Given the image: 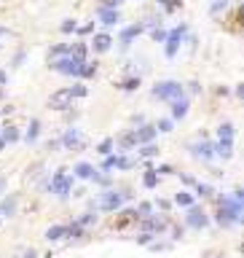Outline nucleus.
<instances>
[{
	"label": "nucleus",
	"instance_id": "1",
	"mask_svg": "<svg viewBox=\"0 0 244 258\" xmlns=\"http://www.w3.org/2000/svg\"><path fill=\"white\" fill-rule=\"evenodd\" d=\"M51 68H54L57 73H62V76H81V68H83V62L81 59H75L72 54H67V57H57L54 62H51Z\"/></svg>",
	"mask_w": 244,
	"mask_h": 258
},
{
	"label": "nucleus",
	"instance_id": "2",
	"mask_svg": "<svg viewBox=\"0 0 244 258\" xmlns=\"http://www.w3.org/2000/svg\"><path fill=\"white\" fill-rule=\"evenodd\" d=\"M153 97H156V100L172 102V100H177V97H183V86L177 81H158L153 86Z\"/></svg>",
	"mask_w": 244,
	"mask_h": 258
},
{
	"label": "nucleus",
	"instance_id": "3",
	"mask_svg": "<svg viewBox=\"0 0 244 258\" xmlns=\"http://www.w3.org/2000/svg\"><path fill=\"white\" fill-rule=\"evenodd\" d=\"M185 32H188V24H180V27H175L172 32H167V41H164V43H167V49H164V51H167L169 59L177 54V49H180V43H183V38H185Z\"/></svg>",
	"mask_w": 244,
	"mask_h": 258
},
{
	"label": "nucleus",
	"instance_id": "4",
	"mask_svg": "<svg viewBox=\"0 0 244 258\" xmlns=\"http://www.w3.org/2000/svg\"><path fill=\"white\" fill-rule=\"evenodd\" d=\"M70 191H72V180L64 172H57L54 177H51V194H57L59 199H64V196H70Z\"/></svg>",
	"mask_w": 244,
	"mask_h": 258
},
{
	"label": "nucleus",
	"instance_id": "5",
	"mask_svg": "<svg viewBox=\"0 0 244 258\" xmlns=\"http://www.w3.org/2000/svg\"><path fill=\"white\" fill-rule=\"evenodd\" d=\"M70 102H72V89H59L49 97V108H54V110L70 108Z\"/></svg>",
	"mask_w": 244,
	"mask_h": 258
},
{
	"label": "nucleus",
	"instance_id": "6",
	"mask_svg": "<svg viewBox=\"0 0 244 258\" xmlns=\"http://www.w3.org/2000/svg\"><path fill=\"white\" fill-rule=\"evenodd\" d=\"M62 145L67 151H81L83 145H86V140H83V135H81V129H67L62 135Z\"/></svg>",
	"mask_w": 244,
	"mask_h": 258
},
{
	"label": "nucleus",
	"instance_id": "7",
	"mask_svg": "<svg viewBox=\"0 0 244 258\" xmlns=\"http://www.w3.org/2000/svg\"><path fill=\"white\" fill-rule=\"evenodd\" d=\"M123 199H126V194H123V191H108V194H102L100 207L102 210H118Z\"/></svg>",
	"mask_w": 244,
	"mask_h": 258
},
{
	"label": "nucleus",
	"instance_id": "8",
	"mask_svg": "<svg viewBox=\"0 0 244 258\" xmlns=\"http://www.w3.org/2000/svg\"><path fill=\"white\" fill-rule=\"evenodd\" d=\"M190 154H193L196 159H201V162H209V159L215 156V145H212V143H207V140L193 143V145H190Z\"/></svg>",
	"mask_w": 244,
	"mask_h": 258
},
{
	"label": "nucleus",
	"instance_id": "9",
	"mask_svg": "<svg viewBox=\"0 0 244 258\" xmlns=\"http://www.w3.org/2000/svg\"><path fill=\"white\" fill-rule=\"evenodd\" d=\"M207 223H209V218H207V213H204V210H199V207H190V210H188V226L204 229Z\"/></svg>",
	"mask_w": 244,
	"mask_h": 258
},
{
	"label": "nucleus",
	"instance_id": "10",
	"mask_svg": "<svg viewBox=\"0 0 244 258\" xmlns=\"http://www.w3.org/2000/svg\"><path fill=\"white\" fill-rule=\"evenodd\" d=\"M97 19L102 24H108V27H113V24L121 22V14H118V8H100L97 11Z\"/></svg>",
	"mask_w": 244,
	"mask_h": 258
},
{
	"label": "nucleus",
	"instance_id": "11",
	"mask_svg": "<svg viewBox=\"0 0 244 258\" xmlns=\"http://www.w3.org/2000/svg\"><path fill=\"white\" fill-rule=\"evenodd\" d=\"M142 30H145V24H131V27L123 30V32H121V41H118V43H121V49H129V46H131V38H137Z\"/></svg>",
	"mask_w": 244,
	"mask_h": 258
},
{
	"label": "nucleus",
	"instance_id": "12",
	"mask_svg": "<svg viewBox=\"0 0 244 258\" xmlns=\"http://www.w3.org/2000/svg\"><path fill=\"white\" fill-rule=\"evenodd\" d=\"M188 108H190L188 97H177V100H172V116L175 118H185L188 116Z\"/></svg>",
	"mask_w": 244,
	"mask_h": 258
},
{
	"label": "nucleus",
	"instance_id": "13",
	"mask_svg": "<svg viewBox=\"0 0 244 258\" xmlns=\"http://www.w3.org/2000/svg\"><path fill=\"white\" fill-rule=\"evenodd\" d=\"M91 46H94V51H110V46H113V38L108 35V32H100V35H94V41H91Z\"/></svg>",
	"mask_w": 244,
	"mask_h": 258
},
{
	"label": "nucleus",
	"instance_id": "14",
	"mask_svg": "<svg viewBox=\"0 0 244 258\" xmlns=\"http://www.w3.org/2000/svg\"><path fill=\"white\" fill-rule=\"evenodd\" d=\"M231 154H234V140H228V137H220V143L215 145V156L231 159Z\"/></svg>",
	"mask_w": 244,
	"mask_h": 258
},
{
	"label": "nucleus",
	"instance_id": "15",
	"mask_svg": "<svg viewBox=\"0 0 244 258\" xmlns=\"http://www.w3.org/2000/svg\"><path fill=\"white\" fill-rule=\"evenodd\" d=\"M153 137H156V127H140V129H134V143H145V145H148Z\"/></svg>",
	"mask_w": 244,
	"mask_h": 258
},
{
	"label": "nucleus",
	"instance_id": "16",
	"mask_svg": "<svg viewBox=\"0 0 244 258\" xmlns=\"http://www.w3.org/2000/svg\"><path fill=\"white\" fill-rule=\"evenodd\" d=\"M129 170L131 167V162L129 159H123V156H108V162H105V170Z\"/></svg>",
	"mask_w": 244,
	"mask_h": 258
},
{
	"label": "nucleus",
	"instance_id": "17",
	"mask_svg": "<svg viewBox=\"0 0 244 258\" xmlns=\"http://www.w3.org/2000/svg\"><path fill=\"white\" fill-rule=\"evenodd\" d=\"M67 237V226H51L46 231V240L49 242H57V240H64Z\"/></svg>",
	"mask_w": 244,
	"mask_h": 258
},
{
	"label": "nucleus",
	"instance_id": "18",
	"mask_svg": "<svg viewBox=\"0 0 244 258\" xmlns=\"http://www.w3.org/2000/svg\"><path fill=\"white\" fill-rule=\"evenodd\" d=\"M75 177H83V180H89L91 175H94V167H91V164H86V162H81V164H75Z\"/></svg>",
	"mask_w": 244,
	"mask_h": 258
},
{
	"label": "nucleus",
	"instance_id": "19",
	"mask_svg": "<svg viewBox=\"0 0 244 258\" xmlns=\"http://www.w3.org/2000/svg\"><path fill=\"white\" fill-rule=\"evenodd\" d=\"M38 132H41V121H38V118H32L27 135H24V140H27V143H35V140H38Z\"/></svg>",
	"mask_w": 244,
	"mask_h": 258
},
{
	"label": "nucleus",
	"instance_id": "20",
	"mask_svg": "<svg viewBox=\"0 0 244 258\" xmlns=\"http://www.w3.org/2000/svg\"><path fill=\"white\" fill-rule=\"evenodd\" d=\"M0 213H3L5 218H11V215L16 213V199H14V196H11V199H5L3 204H0Z\"/></svg>",
	"mask_w": 244,
	"mask_h": 258
},
{
	"label": "nucleus",
	"instance_id": "21",
	"mask_svg": "<svg viewBox=\"0 0 244 258\" xmlns=\"http://www.w3.org/2000/svg\"><path fill=\"white\" fill-rule=\"evenodd\" d=\"M175 204H180V207H193V196H190L188 191H180V194L175 196Z\"/></svg>",
	"mask_w": 244,
	"mask_h": 258
},
{
	"label": "nucleus",
	"instance_id": "22",
	"mask_svg": "<svg viewBox=\"0 0 244 258\" xmlns=\"http://www.w3.org/2000/svg\"><path fill=\"white\" fill-rule=\"evenodd\" d=\"M228 5H231V0H215V3L209 5V14L217 16V14H223V11L228 8Z\"/></svg>",
	"mask_w": 244,
	"mask_h": 258
},
{
	"label": "nucleus",
	"instance_id": "23",
	"mask_svg": "<svg viewBox=\"0 0 244 258\" xmlns=\"http://www.w3.org/2000/svg\"><path fill=\"white\" fill-rule=\"evenodd\" d=\"M70 49H72V46H67V43H59V46H54V49H51V54L49 57H67L70 54Z\"/></svg>",
	"mask_w": 244,
	"mask_h": 258
},
{
	"label": "nucleus",
	"instance_id": "24",
	"mask_svg": "<svg viewBox=\"0 0 244 258\" xmlns=\"http://www.w3.org/2000/svg\"><path fill=\"white\" fill-rule=\"evenodd\" d=\"M220 137H228V140H234V135H236V129H234V124L231 121H226V124H220Z\"/></svg>",
	"mask_w": 244,
	"mask_h": 258
},
{
	"label": "nucleus",
	"instance_id": "25",
	"mask_svg": "<svg viewBox=\"0 0 244 258\" xmlns=\"http://www.w3.org/2000/svg\"><path fill=\"white\" fill-rule=\"evenodd\" d=\"M97 73V62H83V68H81V76L83 78H91Z\"/></svg>",
	"mask_w": 244,
	"mask_h": 258
},
{
	"label": "nucleus",
	"instance_id": "26",
	"mask_svg": "<svg viewBox=\"0 0 244 258\" xmlns=\"http://www.w3.org/2000/svg\"><path fill=\"white\" fill-rule=\"evenodd\" d=\"M59 30L64 32V35H67V32H75L78 30V24H75V19H64L62 24H59Z\"/></svg>",
	"mask_w": 244,
	"mask_h": 258
},
{
	"label": "nucleus",
	"instance_id": "27",
	"mask_svg": "<svg viewBox=\"0 0 244 258\" xmlns=\"http://www.w3.org/2000/svg\"><path fill=\"white\" fill-rule=\"evenodd\" d=\"M14 140H19V132H16L14 127H5V132H3V143H14Z\"/></svg>",
	"mask_w": 244,
	"mask_h": 258
},
{
	"label": "nucleus",
	"instance_id": "28",
	"mask_svg": "<svg viewBox=\"0 0 244 258\" xmlns=\"http://www.w3.org/2000/svg\"><path fill=\"white\" fill-rule=\"evenodd\" d=\"M113 145H116V143H113V140H110V137H108V140H102V143H100V148H97V151H100L102 156H108L110 151H113Z\"/></svg>",
	"mask_w": 244,
	"mask_h": 258
},
{
	"label": "nucleus",
	"instance_id": "29",
	"mask_svg": "<svg viewBox=\"0 0 244 258\" xmlns=\"http://www.w3.org/2000/svg\"><path fill=\"white\" fill-rule=\"evenodd\" d=\"M156 132H172V121H169V118H161L158 127H156Z\"/></svg>",
	"mask_w": 244,
	"mask_h": 258
},
{
	"label": "nucleus",
	"instance_id": "30",
	"mask_svg": "<svg viewBox=\"0 0 244 258\" xmlns=\"http://www.w3.org/2000/svg\"><path fill=\"white\" fill-rule=\"evenodd\" d=\"M137 86H140V78H129V81H123V84H121V89L131 91V89H137Z\"/></svg>",
	"mask_w": 244,
	"mask_h": 258
},
{
	"label": "nucleus",
	"instance_id": "31",
	"mask_svg": "<svg viewBox=\"0 0 244 258\" xmlns=\"http://www.w3.org/2000/svg\"><path fill=\"white\" fill-rule=\"evenodd\" d=\"M156 183H158V175H156V172H148V175H145V186H148V188H153Z\"/></svg>",
	"mask_w": 244,
	"mask_h": 258
},
{
	"label": "nucleus",
	"instance_id": "32",
	"mask_svg": "<svg viewBox=\"0 0 244 258\" xmlns=\"http://www.w3.org/2000/svg\"><path fill=\"white\" fill-rule=\"evenodd\" d=\"M153 41L164 43V41H167V30H161V27H158V30H153Z\"/></svg>",
	"mask_w": 244,
	"mask_h": 258
},
{
	"label": "nucleus",
	"instance_id": "33",
	"mask_svg": "<svg viewBox=\"0 0 244 258\" xmlns=\"http://www.w3.org/2000/svg\"><path fill=\"white\" fill-rule=\"evenodd\" d=\"M140 154H142V156H156V154H158V148H156V145H150V143H148V145H145V148L140 151Z\"/></svg>",
	"mask_w": 244,
	"mask_h": 258
},
{
	"label": "nucleus",
	"instance_id": "34",
	"mask_svg": "<svg viewBox=\"0 0 244 258\" xmlns=\"http://www.w3.org/2000/svg\"><path fill=\"white\" fill-rule=\"evenodd\" d=\"M94 221H97V215H94V213H86L81 221H78V226H86V223H94Z\"/></svg>",
	"mask_w": 244,
	"mask_h": 258
},
{
	"label": "nucleus",
	"instance_id": "35",
	"mask_svg": "<svg viewBox=\"0 0 244 258\" xmlns=\"http://www.w3.org/2000/svg\"><path fill=\"white\" fill-rule=\"evenodd\" d=\"M121 3H123V0H102V5H100V8H118Z\"/></svg>",
	"mask_w": 244,
	"mask_h": 258
},
{
	"label": "nucleus",
	"instance_id": "36",
	"mask_svg": "<svg viewBox=\"0 0 244 258\" xmlns=\"http://www.w3.org/2000/svg\"><path fill=\"white\" fill-rule=\"evenodd\" d=\"M70 89H72V97H83V94H86V86H81V84L70 86Z\"/></svg>",
	"mask_w": 244,
	"mask_h": 258
},
{
	"label": "nucleus",
	"instance_id": "37",
	"mask_svg": "<svg viewBox=\"0 0 244 258\" xmlns=\"http://www.w3.org/2000/svg\"><path fill=\"white\" fill-rule=\"evenodd\" d=\"M199 194H201V196H209V194H212V186H207V183H199Z\"/></svg>",
	"mask_w": 244,
	"mask_h": 258
},
{
	"label": "nucleus",
	"instance_id": "38",
	"mask_svg": "<svg viewBox=\"0 0 244 258\" xmlns=\"http://www.w3.org/2000/svg\"><path fill=\"white\" fill-rule=\"evenodd\" d=\"M140 215H142V218L150 215V204H140Z\"/></svg>",
	"mask_w": 244,
	"mask_h": 258
},
{
	"label": "nucleus",
	"instance_id": "39",
	"mask_svg": "<svg viewBox=\"0 0 244 258\" xmlns=\"http://www.w3.org/2000/svg\"><path fill=\"white\" fill-rule=\"evenodd\" d=\"M24 62V51H19V54L14 57V65H16V68H19V65H22Z\"/></svg>",
	"mask_w": 244,
	"mask_h": 258
},
{
	"label": "nucleus",
	"instance_id": "40",
	"mask_svg": "<svg viewBox=\"0 0 244 258\" xmlns=\"http://www.w3.org/2000/svg\"><path fill=\"white\" fill-rule=\"evenodd\" d=\"M188 86H190V91H193V94H199V91H201V86L196 84V81H193V84H188Z\"/></svg>",
	"mask_w": 244,
	"mask_h": 258
},
{
	"label": "nucleus",
	"instance_id": "41",
	"mask_svg": "<svg viewBox=\"0 0 244 258\" xmlns=\"http://www.w3.org/2000/svg\"><path fill=\"white\" fill-rule=\"evenodd\" d=\"M5 81H8V76H5V73H3V70H0V86H3Z\"/></svg>",
	"mask_w": 244,
	"mask_h": 258
},
{
	"label": "nucleus",
	"instance_id": "42",
	"mask_svg": "<svg viewBox=\"0 0 244 258\" xmlns=\"http://www.w3.org/2000/svg\"><path fill=\"white\" fill-rule=\"evenodd\" d=\"M0 35H11V30H8V27H3V24H0Z\"/></svg>",
	"mask_w": 244,
	"mask_h": 258
},
{
	"label": "nucleus",
	"instance_id": "43",
	"mask_svg": "<svg viewBox=\"0 0 244 258\" xmlns=\"http://www.w3.org/2000/svg\"><path fill=\"white\" fill-rule=\"evenodd\" d=\"M3 191H5V180L0 177V194H3Z\"/></svg>",
	"mask_w": 244,
	"mask_h": 258
},
{
	"label": "nucleus",
	"instance_id": "44",
	"mask_svg": "<svg viewBox=\"0 0 244 258\" xmlns=\"http://www.w3.org/2000/svg\"><path fill=\"white\" fill-rule=\"evenodd\" d=\"M22 258H35V253H32V250H30V253H24Z\"/></svg>",
	"mask_w": 244,
	"mask_h": 258
},
{
	"label": "nucleus",
	"instance_id": "45",
	"mask_svg": "<svg viewBox=\"0 0 244 258\" xmlns=\"http://www.w3.org/2000/svg\"><path fill=\"white\" fill-rule=\"evenodd\" d=\"M3 145H5V143H3V137H0V151H3Z\"/></svg>",
	"mask_w": 244,
	"mask_h": 258
}]
</instances>
